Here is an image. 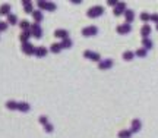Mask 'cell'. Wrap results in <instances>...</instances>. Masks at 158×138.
<instances>
[{"instance_id": "277c9868", "label": "cell", "mask_w": 158, "mask_h": 138, "mask_svg": "<svg viewBox=\"0 0 158 138\" xmlns=\"http://www.w3.org/2000/svg\"><path fill=\"white\" fill-rule=\"evenodd\" d=\"M84 58L88 59V60H92V62H101V56H100V53H95L92 52V50H85L84 52Z\"/></svg>"}, {"instance_id": "f546056e", "label": "cell", "mask_w": 158, "mask_h": 138, "mask_svg": "<svg viewBox=\"0 0 158 138\" xmlns=\"http://www.w3.org/2000/svg\"><path fill=\"white\" fill-rule=\"evenodd\" d=\"M141 19L143 21V22H147V21H149V19H151V15H149V13H147V12H143V13H141Z\"/></svg>"}, {"instance_id": "d6a6232c", "label": "cell", "mask_w": 158, "mask_h": 138, "mask_svg": "<svg viewBox=\"0 0 158 138\" xmlns=\"http://www.w3.org/2000/svg\"><path fill=\"white\" fill-rule=\"evenodd\" d=\"M107 3H108V5H111V6H114V7H116V5H117L118 2H116V0H108Z\"/></svg>"}, {"instance_id": "4dcf8cb0", "label": "cell", "mask_w": 158, "mask_h": 138, "mask_svg": "<svg viewBox=\"0 0 158 138\" xmlns=\"http://www.w3.org/2000/svg\"><path fill=\"white\" fill-rule=\"evenodd\" d=\"M7 22H3V21H0V32H3V31H6L7 29Z\"/></svg>"}, {"instance_id": "d6986e66", "label": "cell", "mask_w": 158, "mask_h": 138, "mask_svg": "<svg viewBox=\"0 0 158 138\" xmlns=\"http://www.w3.org/2000/svg\"><path fill=\"white\" fill-rule=\"evenodd\" d=\"M32 18H34V24H40L43 21V12L41 11H34L32 12Z\"/></svg>"}, {"instance_id": "9a60e30c", "label": "cell", "mask_w": 158, "mask_h": 138, "mask_svg": "<svg viewBox=\"0 0 158 138\" xmlns=\"http://www.w3.org/2000/svg\"><path fill=\"white\" fill-rule=\"evenodd\" d=\"M54 35H56L57 38L66 40V38H69V31L68 29H56V31H54Z\"/></svg>"}, {"instance_id": "7402d4cb", "label": "cell", "mask_w": 158, "mask_h": 138, "mask_svg": "<svg viewBox=\"0 0 158 138\" xmlns=\"http://www.w3.org/2000/svg\"><path fill=\"white\" fill-rule=\"evenodd\" d=\"M142 47L148 52V50H151V49L154 47V44H152V41L149 40V38H143V40H142Z\"/></svg>"}, {"instance_id": "8fae6325", "label": "cell", "mask_w": 158, "mask_h": 138, "mask_svg": "<svg viewBox=\"0 0 158 138\" xmlns=\"http://www.w3.org/2000/svg\"><path fill=\"white\" fill-rule=\"evenodd\" d=\"M31 110V106L27 101H18V112H22V113H28Z\"/></svg>"}, {"instance_id": "5bb4252c", "label": "cell", "mask_w": 158, "mask_h": 138, "mask_svg": "<svg viewBox=\"0 0 158 138\" xmlns=\"http://www.w3.org/2000/svg\"><path fill=\"white\" fill-rule=\"evenodd\" d=\"M22 6H23V11H25V13H32V12H34V3H32V2L23 0Z\"/></svg>"}, {"instance_id": "ba28073f", "label": "cell", "mask_w": 158, "mask_h": 138, "mask_svg": "<svg viewBox=\"0 0 158 138\" xmlns=\"http://www.w3.org/2000/svg\"><path fill=\"white\" fill-rule=\"evenodd\" d=\"M124 12H126V3H124V2H118L117 5H116V7H114V11H113L114 16H120L122 13L124 15Z\"/></svg>"}, {"instance_id": "6da1fadb", "label": "cell", "mask_w": 158, "mask_h": 138, "mask_svg": "<svg viewBox=\"0 0 158 138\" xmlns=\"http://www.w3.org/2000/svg\"><path fill=\"white\" fill-rule=\"evenodd\" d=\"M86 15H88V18H100L104 15V7L100 5H97V6H92L91 9H88V12H86Z\"/></svg>"}, {"instance_id": "d4e9b609", "label": "cell", "mask_w": 158, "mask_h": 138, "mask_svg": "<svg viewBox=\"0 0 158 138\" xmlns=\"http://www.w3.org/2000/svg\"><path fill=\"white\" fill-rule=\"evenodd\" d=\"M16 24H18V16L13 15V13H10V15L7 16V25H16Z\"/></svg>"}, {"instance_id": "8992f818", "label": "cell", "mask_w": 158, "mask_h": 138, "mask_svg": "<svg viewBox=\"0 0 158 138\" xmlns=\"http://www.w3.org/2000/svg\"><path fill=\"white\" fill-rule=\"evenodd\" d=\"M98 34V28L94 27V25H91V27H86V28L82 29V35L84 37H94V35Z\"/></svg>"}, {"instance_id": "5b68a950", "label": "cell", "mask_w": 158, "mask_h": 138, "mask_svg": "<svg viewBox=\"0 0 158 138\" xmlns=\"http://www.w3.org/2000/svg\"><path fill=\"white\" fill-rule=\"evenodd\" d=\"M31 35L35 38H41L43 37V28L40 27V24H31Z\"/></svg>"}, {"instance_id": "2e32d148", "label": "cell", "mask_w": 158, "mask_h": 138, "mask_svg": "<svg viewBox=\"0 0 158 138\" xmlns=\"http://www.w3.org/2000/svg\"><path fill=\"white\" fill-rule=\"evenodd\" d=\"M31 37H32V35H31V31H22L21 35H19V40H21L22 44H25V43H29V38H31Z\"/></svg>"}, {"instance_id": "7a4b0ae2", "label": "cell", "mask_w": 158, "mask_h": 138, "mask_svg": "<svg viewBox=\"0 0 158 138\" xmlns=\"http://www.w3.org/2000/svg\"><path fill=\"white\" fill-rule=\"evenodd\" d=\"M37 6L40 7V11H48V12H54L57 7L56 3H53V2H44V0H38Z\"/></svg>"}, {"instance_id": "836d02e7", "label": "cell", "mask_w": 158, "mask_h": 138, "mask_svg": "<svg viewBox=\"0 0 158 138\" xmlns=\"http://www.w3.org/2000/svg\"><path fill=\"white\" fill-rule=\"evenodd\" d=\"M157 29H158V24H157Z\"/></svg>"}, {"instance_id": "3957f363", "label": "cell", "mask_w": 158, "mask_h": 138, "mask_svg": "<svg viewBox=\"0 0 158 138\" xmlns=\"http://www.w3.org/2000/svg\"><path fill=\"white\" fill-rule=\"evenodd\" d=\"M40 123H41V125H43V128H44V131L47 134H51L53 132V131H54V127H53V125H51L50 123V121H48V118H47V116H40Z\"/></svg>"}, {"instance_id": "9c48e42d", "label": "cell", "mask_w": 158, "mask_h": 138, "mask_svg": "<svg viewBox=\"0 0 158 138\" xmlns=\"http://www.w3.org/2000/svg\"><path fill=\"white\" fill-rule=\"evenodd\" d=\"M113 60L111 59H106V60H101L100 63H98V68L101 69V71H106V69H110V68H113Z\"/></svg>"}, {"instance_id": "ffe728a7", "label": "cell", "mask_w": 158, "mask_h": 138, "mask_svg": "<svg viewBox=\"0 0 158 138\" xmlns=\"http://www.w3.org/2000/svg\"><path fill=\"white\" fill-rule=\"evenodd\" d=\"M6 109L18 110V101L16 100H7V101H6Z\"/></svg>"}, {"instance_id": "4316f807", "label": "cell", "mask_w": 158, "mask_h": 138, "mask_svg": "<svg viewBox=\"0 0 158 138\" xmlns=\"http://www.w3.org/2000/svg\"><path fill=\"white\" fill-rule=\"evenodd\" d=\"M72 40L70 38H66V40H62V43H60V46H62V49H70L72 47Z\"/></svg>"}, {"instance_id": "52a82bcc", "label": "cell", "mask_w": 158, "mask_h": 138, "mask_svg": "<svg viewBox=\"0 0 158 138\" xmlns=\"http://www.w3.org/2000/svg\"><path fill=\"white\" fill-rule=\"evenodd\" d=\"M21 50H22V53H25L27 56H31V54H34L35 47L32 43H25V44L21 46Z\"/></svg>"}, {"instance_id": "83f0119b", "label": "cell", "mask_w": 158, "mask_h": 138, "mask_svg": "<svg viewBox=\"0 0 158 138\" xmlns=\"http://www.w3.org/2000/svg\"><path fill=\"white\" fill-rule=\"evenodd\" d=\"M133 134L130 132V129H124V131H120L118 132V138H130Z\"/></svg>"}, {"instance_id": "603a6c76", "label": "cell", "mask_w": 158, "mask_h": 138, "mask_svg": "<svg viewBox=\"0 0 158 138\" xmlns=\"http://www.w3.org/2000/svg\"><path fill=\"white\" fill-rule=\"evenodd\" d=\"M63 49H62V46H60V43H53L50 46V52L51 53H60Z\"/></svg>"}, {"instance_id": "ac0fdd59", "label": "cell", "mask_w": 158, "mask_h": 138, "mask_svg": "<svg viewBox=\"0 0 158 138\" xmlns=\"http://www.w3.org/2000/svg\"><path fill=\"white\" fill-rule=\"evenodd\" d=\"M124 18H126V24L133 22V19H135V12L130 11V9H126V12H124Z\"/></svg>"}, {"instance_id": "30bf717a", "label": "cell", "mask_w": 158, "mask_h": 138, "mask_svg": "<svg viewBox=\"0 0 158 138\" xmlns=\"http://www.w3.org/2000/svg\"><path fill=\"white\" fill-rule=\"evenodd\" d=\"M141 128H142L141 121H139V119H133V121H132V127H130V132L132 134L139 132V131H141Z\"/></svg>"}, {"instance_id": "f1b7e54d", "label": "cell", "mask_w": 158, "mask_h": 138, "mask_svg": "<svg viewBox=\"0 0 158 138\" xmlns=\"http://www.w3.org/2000/svg\"><path fill=\"white\" fill-rule=\"evenodd\" d=\"M147 50H145V49H143V47H141V49H139V50H136L135 52V56H138V58H145V56H147Z\"/></svg>"}, {"instance_id": "44dd1931", "label": "cell", "mask_w": 158, "mask_h": 138, "mask_svg": "<svg viewBox=\"0 0 158 138\" xmlns=\"http://www.w3.org/2000/svg\"><path fill=\"white\" fill-rule=\"evenodd\" d=\"M141 34H142V37H143V38H148V35L151 34V27L145 24V25L141 28Z\"/></svg>"}, {"instance_id": "e0dca14e", "label": "cell", "mask_w": 158, "mask_h": 138, "mask_svg": "<svg viewBox=\"0 0 158 138\" xmlns=\"http://www.w3.org/2000/svg\"><path fill=\"white\" fill-rule=\"evenodd\" d=\"M10 11H12V6L7 5V3L0 6V15H3V16H9V15H10Z\"/></svg>"}, {"instance_id": "7c38bea8", "label": "cell", "mask_w": 158, "mask_h": 138, "mask_svg": "<svg viewBox=\"0 0 158 138\" xmlns=\"http://www.w3.org/2000/svg\"><path fill=\"white\" fill-rule=\"evenodd\" d=\"M47 53H48V50H47V47H44V46L35 47L34 54L37 56V58H44V56H47Z\"/></svg>"}, {"instance_id": "1f68e13d", "label": "cell", "mask_w": 158, "mask_h": 138, "mask_svg": "<svg viewBox=\"0 0 158 138\" xmlns=\"http://www.w3.org/2000/svg\"><path fill=\"white\" fill-rule=\"evenodd\" d=\"M151 21H154L155 24H158V13H152V15H151Z\"/></svg>"}, {"instance_id": "4fadbf2b", "label": "cell", "mask_w": 158, "mask_h": 138, "mask_svg": "<svg viewBox=\"0 0 158 138\" xmlns=\"http://www.w3.org/2000/svg\"><path fill=\"white\" fill-rule=\"evenodd\" d=\"M132 27H130V24H123V25H118L117 27V32L118 34H129Z\"/></svg>"}, {"instance_id": "cb8c5ba5", "label": "cell", "mask_w": 158, "mask_h": 138, "mask_svg": "<svg viewBox=\"0 0 158 138\" xmlns=\"http://www.w3.org/2000/svg\"><path fill=\"white\" fill-rule=\"evenodd\" d=\"M18 24H19V27H21L22 31H29V29H31V24H29L28 21H25V19L21 21V22H18Z\"/></svg>"}, {"instance_id": "484cf974", "label": "cell", "mask_w": 158, "mask_h": 138, "mask_svg": "<svg viewBox=\"0 0 158 138\" xmlns=\"http://www.w3.org/2000/svg\"><path fill=\"white\" fill-rule=\"evenodd\" d=\"M133 58H135V53H133V52H129V50H127V52L123 53V59L126 60V62H130V60H133Z\"/></svg>"}]
</instances>
